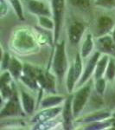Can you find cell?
<instances>
[{
	"label": "cell",
	"instance_id": "obj_1",
	"mask_svg": "<svg viewBox=\"0 0 115 130\" xmlns=\"http://www.w3.org/2000/svg\"><path fill=\"white\" fill-rule=\"evenodd\" d=\"M52 69L54 74L59 80V83H62V79L68 71V59H67L66 45L64 40L55 43V54L52 61Z\"/></svg>",
	"mask_w": 115,
	"mask_h": 130
},
{
	"label": "cell",
	"instance_id": "obj_2",
	"mask_svg": "<svg viewBox=\"0 0 115 130\" xmlns=\"http://www.w3.org/2000/svg\"><path fill=\"white\" fill-rule=\"evenodd\" d=\"M12 45L16 51L20 53H28L34 51L36 47V42L30 31L21 30L16 32L12 41Z\"/></svg>",
	"mask_w": 115,
	"mask_h": 130
},
{
	"label": "cell",
	"instance_id": "obj_3",
	"mask_svg": "<svg viewBox=\"0 0 115 130\" xmlns=\"http://www.w3.org/2000/svg\"><path fill=\"white\" fill-rule=\"evenodd\" d=\"M91 89L92 83L91 81H88L87 83L81 86L80 89L75 92L74 95H73V111H74V117L78 116L85 108L89 99V96L91 95Z\"/></svg>",
	"mask_w": 115,
	"mask_h": 130
},
{
	"label": "cell",
	"instance_id": "obj_4",
	"mask_svg": "<svg viewBox=\"0 0 115 130\" xmlns=\"http://www.w3.org/2000/svg\"><path fill=\"white\" fill-rule=\"evenodd\" d=\"M52 14L53 20L55 22L54 30V42L55 44L59 42V37L62 22H63L64 10H65V0H51Z\"/></svg>",
	"mask_w": 115,
	"mask_h": 130
},
{
	"label": "cell",
	"instance_id": "obj_5",
	"mask_svg": "<svg viewBox=\"0 0 115 130\" xmlns=\"http://www.w3.org/2000/svg\"><path fill=\"white\" fill-rule=\"evenodd\" d=\"M24 111L23 106L21 105L20 99L18 97L16 89L14 90V93L11 97L6 101L5 105L0 111V117H10V116H17V115H24Z\"/></svg>",
	"mask_w": 115,
	"mask_h": 130
},
{
	"label": "cell",
	"instance_id": "obj_6",
	"mask_svg": "<svg viewBox=\"0 0 115 130\" xmlns=\"http://www.w3.org/2000/svg\"><path fill=\"white\" fill-rule=\"evenodd\" d=\"M35 77L40 85L41 89L45 90L50 94L56 93L55 75L51 74L48 70H43L40 68H37Z\"/></svg>",
	"mask_w": 115,
	"mask_h": 130
},
{
	"label": "cell",
	"instance_id": "obj_7",
	"mask_svg": "<svg viewBox=\"0 0 115 130\" xmlns=\"http://www.w3.org/2000/svg\"><path fill=\"white\" fill-rule=\"evenodd\" d=\"M95 47L97 51L100 52L101 54L115 56V43L112 36L107 34L97 37Z\"/></svg>",
	"mask_w": 115,
	"mask_h": 130
},
{
	"label": "cell",
	"instance_id": "obj_8",
	"mask_svg": "<svg viewBox=\"0 0 115 130\" xmlns=\"http://www.w3.org/2000/svg\"><path fill=\"white\" fill-rule=\"evenodd\" d=\"M102 54L99 51H96L93 53V55L89 58L88 62H87V65L85 67V70L83 71L82 75H81V79L79 80V82L77 83V86L78 87H81L87 83V82L90 80V77L92 76V75L94 74V70L96 68V65L97 62L99 61L100 57L101 56Z\"/></svg>",
	"mask_w": 115,
	"mask_h": 130
},
{
	"label": "cell",
	"instance_id": "obj_9",
	"mask_svg": "<svg viewBox=\"0 0 115 130\" xmlns=\"http://www.w3.org/2000/svg\"><path fill=\"white\" fill-rule=\"evenodd\" d=\"M73 95L67 97L64 101V106L62 108V120H63V128L66 130L73 129Z\"/></svg>",
	"mask_w": 115,
	"mask_h": 130
},
{
	"label": "cell",
	"instance_id": "obj_10",
	"mask_svg": "<svg viewBox=\"0 0 115 130\" xmlns=\"http://www.w3.org/2000/svg\"><path fill=\"white\" fill-rule=\"evenodd\" d=\"M62 111V107H53V108H43L41 112H39L37 115H35L32 119V121L35 123H43L49 121L51 119L55 118Z\"/></svg>",
	"mask_w": 115,
	"mask_h": 130
},
{
	"label": "cell",
	"instance_id": "obj_11",
	"mask_svg": "<svg viewBox=\"0 0 115 130\" xmlns=\"http://www.w3.org/2000/svg\"><path fill=\"white\" fill-rule=\"evenodd\" d=\"M85 31V25L81 22H74L68 28V40L72 45H76L80 43Z\"/></svg>",
	"mask_w": 115,
	"mask_h": 130
},
{
	"label": "cell",
	"instance_id": "obj_12",
	"mask_svg": "<svg viewBox=\"0 0 115 130\" xmlns=\"http://www.w3.org/2000/svg\"><path fill=\"white\" fill-rule=\"evenodd\" d=\"M114 28V22L108 16H100L96 24V36L97 37L107 35Z\"/></svg>",
	"mask_w": 115,
	"mask_h": 130
},
{
	"label": "cell",
	"instance_id": "obj_13",
	"mask_svg": "<svg viewBox=\"0 0 115 130\" xmlns=\"http://www.w3.org/2000/svg\"><path fill=\"white\" fill-rule=\"evenodd\" d=\"M28 8L31 13L34 14V15H36L37 17L53 16L52 10H50L49 8L40 0H29Z\"/></svg>",
	"mask_w": 115,
	"mask_h": 130
},
{
	"label": "cell",
	"instance_id": "obj_14",
	"mask_svg": "<svg viewBox=\"0 0 115 130\" xmlns=\"http://www.w3.org/2000/svg\"><path fill=\"white\" fill-rule=\"evenodd\" d=\"M110 117H112V114H110L109 112H107V111H100V112H95L90 115H87V116L77 121L81 123H87V124H89V123L92 122H97V121L108 120Z\"/></svg>",
	"mask_w": 115,
	"mask_h": 130
},
{
	"label": "cell",
	"instance_id": "obj_15",
	"mask_svg": "<svg viewBox=\"0 0 115 130\" xmlns=\"http://www.w3.org/2000/svg\"><path fill=\"white\" fill-rule=\"evenodd\" d=\"M21 102L25 114L31 115L35 110V100L30 94L22 90L21 91Z\"/></svg>",
	"mask_w": 115,
	"mask_h": 130
},
{
	"label": "cell",
	"instance_id": "obj_16",
	"mask_svg": "<svg viewBox=\"0 0 115 130\" xmlns=\"http://www.w3.org/2000/svg\"><path fill=\"white\" fill-rule=\"evenodd\" d=\"M109 56L106 55V54H102V56L100 57L99 61L96 65V68L94 70V78L99 79L101 77H104V75L106 74V70L107 68L108 62H109Z\"/></svg>",
	"mask_w": 115,
	"mask_h": 130
},
{
	"label": "cell",
	"instance_id": "obj_17",
	"mask_svg": "<svg viewBox=\"0 0 115 130\" xmlns=\"http://www.w3.org/2000/svg\"><path fill=\"white\" fill-rule=\"evenodd\" d=\"M8 70L12 75V77L17 80V79H20V76L24 72V64L16 57H11Z\"/></svg>",
	"mask_w": 115,
	"mask_h": 130
},
{
	"label": "cell",
	"instance_id": "obj_18",
	"mask_svg": "<svg viewBox=\"0 0 115 130\" xmlns=\"http://www.w3.org/2000/svg\"><path fill=\"white\" fill-rule=\"evenodd\" d=\"M65 101V98L63 96L60 95H49L48 97H45L42 100L41 107L42 108H53L60 105L62 102Z\"/></svg>",
	"mask_w": 115,
	"mask_h": 130
},
{
	"label": "cell",
	"instance_id": "obj_19",
	"mask_svg": "<svg viewBox=\"0 0 115 130\" xmlns=\"http://www.w3.org/2000/svg\"><path fill=\"white\" fill-rule=\"evenodd\" d=\"M93 48H94V42H93V36L91 34H87L84 43H83L82 46H81L80 52L82 58H86L90 55L91 52L93 51Z\"/></svg>",
	"mask_w": 115,
	"mask_h": 130
},
{
	"label": "cell",
	"instance_id": "obj_20",
	"mask_svg": "<svg viewBox=\"0 0 115 130\" xmlns=\"http://www.w3.org/2000/svg\"><path fill=\"white\" fill-rule=\"evenodd\" d=\"M77 83H78V81H77L76 76H75L74 66H73V64H71L69 69L68 70L66 79V87L68 93H72L74 89V86Z\"/></svg>",
	"mask_w": 115,
	"mask_h": 130
},
{
	"label": "cell",
	"instance_id": "obj_21",
	"mask_svg": "<svg viewBox=\"0 0 115 130\" xmlns=\"http://www.w3.org/2000/svg\"><path fill=\"white\" fill-rule=\"evenodd\" d=\"M20 80L22 81L27 87L30 88V89L32 90H37L40 88V85H39L38 82H37L36 78H35V76H34V75H27V74H24V73H23L22 75L20 76Z\"/></svg>",
	"mask_w": 115,
	"mask_h": 130
},
{
	"label": "cell",
	"instance_id": "obj_22",
	"mask_svg": "<svg viewBox=\"0 0 115 130\" xmlns=\"http://www.w3.org/2000/svg\"><path fill=\"white\" fill-rule=\"evenodd\" d=\"M73 66H74V70L75 73V76H76L77 81L81 79V75H82V56H81V53H77L75 55L74 61L73 62Z\"/></svg>",
	"mask_w": 115,
	"mask_h": 130
},
{
	"label": "cell",
	"instance_id": "obj_23",
	"mask_svg": "<svg viewBox=\"0 0 115 130\" xmlns=\"http://www.w3.org/2000/svg\"><path fill=\"white\" fill-rule=\"evenodd\" d=\"M16 87L14 86L13 83H10V84H6L0 86V92H1L2 99L4 101H8L12 96L14 93Z\"/></svg>",
	"mask_w": 115,
	"mask_h": 130
},
{
	"label": "cell",
	"instance_id": "obj_24",
	"mask_svg": "<svg viewBox=\"0 0 115 130\" xmlns=\"http://www.w3.org/2000/svg\"><path fill=\"white\" fill-rule=\"evenodd\" d=\"M112 124V120H105L102 121H97V122H92L89 123V125L86 127V129H91V130H100V129H105L107 127H110Z\"/></svg>",
	"mask_w": 115,
	"mask_h": 130
},
{
	"label": "cell",
	"instance_id": "obj_25",
	"mask_svg": "<svg viewBox=\"0 0 115 130\" xmlns=\"http://www.w3.org/2000/svg\"><path fill=\"white\" fill-rule=\"evenodd\" d=\"M37 18H38L39 24L43 28L49 30H53V31L55 30V22H54V20L50 19L49 17L40 16V17H37Z\"/></svg>",
	"mask_w": 115,
	"mask_h": 130
},
{
	"label": "cell",
	"instance_id": "obj_26",
	"mask_svg": "<svg viewBox=\"0 0 115 130\" xmlns=\"http://www.w3.org/2000/svg\"><path fill=\"white\" fill-rule=\"evenodd\" d=\"M10 5L13 8L14 11H15L16 15L20 20H24V10H23V5L21 4L20 0H8Z\"/></svg>",
	"mask_w": 115,
	"mask_h": 130
},
{
	"label": "cell",
	"instance_id": "obj_27",
	"mask_svg": "<svg viewBox=\"0 0 115 130\" xmlns=\"http://www.w3.org/2000/svg\"><path fill=\"white\" fill-rule=\"evenodd\" d=\"M106 88V79L104 77L99 79H95V83H94V89L96 93L99 95L102 96L105 93V90Z\"/></svg>",
	"mask_w": 115,
	"mask_h": 130
},
{
	"label": "cell",
	"instance_id": "obj_28",
	"mask_svg": "<svg viewBox=\"0 0 115 130\" xmlns=\"http://www.w3.org/2000/svg\"><path fill=\"white\" fill-rule=\"evenodd\" d=\"M105 78L107 81H113L115 78V62L112 58L109 59V62L106 70Z\"/></svg>",
	"mask_w": 115,
	"mask_h": 130
},
{
	"label": "cell",
	"instance_id": "obj_29",
	"mask_svg": "<svg viewBox=\"0 0 115 130\" xmlns=\"http://www.w3.org/2000/svg\"><path fill=\"white\" fill-rule=\"evenodd\" d=\"M69 2L81 10H87L91 6V0H69Z\"/></svg>",
	"mask_w": 115,
	"mask_h": 130
},
{
	"label": "cell",
	"instance_id": "obj_30",
	"mask_svg": "<svg viewBox=\"0 0 115 130\" xmlns=\"http://www.w3.org/2000/svg\"><path fill=\"white\" fill-rule=\"evenodd\" d=\"M95 5L106 9L115 8V0H95Z\"/></svg>",
	"mask_w": 115,
	"mask_h": 130
},
{
	"label": "cell",
	"instance_id": "obj_31",
	"mask_svg": "<svg viewBox=\"0 0 115 130\" xmlns=\"http://www.w3.org/2000/svg\"><path fill=\"white\" fill-rule=\"evenodd\" d=\"M10 60H11V57H10V54L7 53V52H5L3 55V57H2V62H1V70L3 71L8 70L10 63Z\"/></svg>",
	"mask_w": 115,
	"mask_h": 130
},
{
	"label": "cell",
	"instance_id": "obj_32",
	"mask_svg": "<svg viewBox=\"0 0 115 130\" xmlns=\"http://www.w3.org/2000/svg\"><path fill=\"white\" fill-rule=\"evenodd\" d=\"M11 78H12V75H10L9 70L4 71L1 75V77H0V86L11 83Z\"/></svg>",
	"mask_w": 115,
	"mask_h": 130
},
{
	"label": "cell",
	"instance_id": "obj_33",
	"mask_svg": "<svg viewBox=\"0 0 115 130\" xmlns=\"http://www.w3.org/2000/svg\"><path fill=\"white\" fill-rule=\"evenodd\" d=\"M8 12L7 0H0V13L1 17H5Z\"/></svg>",
	"mask_w": 115,
	"mask_h": 130
},
{
	"label": "cell",
	"instance_id": "obj_34",
	"mask_svg": "<svg viewBox=\"0 0 115 130\" xmlns=\"http://www.w3.org/2000/svg\"><path fill=\"white\" fill-rule=\"evenodd\" d=\"M112 39H113L114 43H115V27L113 28V30H112Z\"/></svg>",
	"mask_w": 115,
	"mask_h": 130
},
{
	"label": "cell",
	"instance_id": "obj_35",
	"mask_svg": "<svg viewBox=\"0 0 115 130\" xmlns=\"http://www.w3.org/2000/svg\"><path fill=\"white\" fill-rule=\"evenodd\" d=\"M112 122H114L115 121V112L112 114Z\"/></svg>",
	"mask_w": 115,
	"mask_h": 130
},
{
	"label": "cell",
	"instance_id": "obj_36",
	"mask_svg": "<svg viewBox=\"0 0 115 130\" xmlns=\"http://www.w3.org/2000/svg\"><path fill=\"white\" fill-rule=\"evenodd\" d=\"M112 129H115V121L114 122H112Z\"/></svg>",
	"mask_w": 115,
	"mask_h": 130
}]
</instances>
